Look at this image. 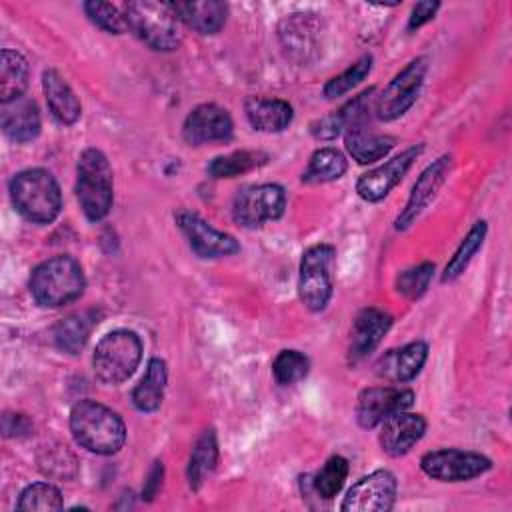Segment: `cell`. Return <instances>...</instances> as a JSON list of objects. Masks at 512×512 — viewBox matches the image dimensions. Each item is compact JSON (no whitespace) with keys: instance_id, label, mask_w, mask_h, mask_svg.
<instances>
[{"instance_id":"6da1fadb","label":"cell","mask_w":512,"mask_h":512,"mask_svg":"<svg viewBox=\"0 0 512 512\" xmlns=\"http://www.w3.org/2000/svg\"><path fill=\"white\" fill-rule=\"evenodd\" d=\"M70 432L78 446L100 456L116 454L126 440V426L118 412L90 398L72 406Z\"/></svg>"},{"instance_id":"7a4b0ae2","label":"cell","mask_w":512,"mask_h":512,"mask_svg":"<svg viewBox=\"0 0 512 512\" xmlns=\"http://www.w3.org/2000/svg\"><path fill=\"white\" fill-rule=\"evenodd\" d=\"M28 288L36 304L44 308H60L82 296L86 278L74 256L60 254L40 262L32 270Z\"/></svg>"},{"instance_id":"3957f363","label":"cell","mask_w":512,"mask_h":512,"mask_svg":"<svg viewBox=\"0 0 512 512\" xmlns=\"http://www.w3.org/2000/svg\"><path fill=\"white\" fill-rule=\"evenodd\" d=\"M10 198L16 212L34 224H50L62 210L60 186L44 168L18 172L10 180Z\"/></svg>"},{"instance_id":"277c9868","label":"cell","mask_w":512,"mask_h":512,"mask_svg":"<svg viewBox=\"0 0 512 512\" xmlns=\"http://www.w3.org/2000/svg\"><path fill=\"white\" fill-rule=\"evenodd\" d=\"M76 196L84 216L98 222L108 216L114 202V182L108 158L98 148H86L76 166Z\"/></svg>"},{"instance_id":"5b68a950","label":"cell","mask_w":512,"mask_h":512,"mask_svg":"<svg viewBox=\"0 0 512 512\" xmlns=\"http://www.w3.org/2000/svg\"><path fill=\"white\" fill-rule=\"evenodd\" d=\"M122 16L126 28L152 50L170 52L182 42L178 18L168 4L148 0L126 2Z\"/></svg>"},{"instance_id":"8992f818","label":"cell","mask_w":512,"mask_h":512,"mask_svg":"<svg viewBox=\"0 0 512 512\" xmlns=\"http://www.w3.org/2000/svg\"><path fill=\"white\" fill-rule=\"evenodd\" d=\"M142 360V340L134 330L118 328L102 336L92 354V368L100 382L120 384L128 380Z\"/></svg>"},{"instance_id":"52a82bcc","label":"cell","mask_w":512,"mask_h":512,"mask_svg":"<svg viewBox=\"0 0 512 512\" xmlns=\"http://www.w3.org/2000/svg\"><path fill=\"white\" fill-rule=\"evenodd\" d=\"M334 260L336 250L332 244H314L302 254L298 296L310 312H322L332 298Z\"/></svg>"},{"instance_id":"ba28073f","label":"cell","mask_w":512,"mask_h":512,"mask_svg":"<svg viewBox=\"0 0 512 512\" xmlns=\"http://www.w3.org/2000/svg\"><path fill=\"white\" fill-rule=\"evenodd\" d=\"M426 70H428V60L424 56L410 60L386 84V88L378 96H374V116L378 120L392 122L402 114H406L420 94Z\"/></svg>"},{"instance_id":"9c48e42d","label":"cell","mask_w":512,"mask_h":512,"mask_svg":"<svg viewBox=\"0 0 512 512\" xmlns=\"http://www.w3.org/2000/svg\"><path fill=\"white\" fill-rule=\"evenodd\" d=\"M286 210V192L278 184H252L238 190L232 202V218L244 228H258L278 220Z\"/></svg>"},{"instance_id":"30bf717a","label":"cell","mask_w":512,"mask_h":512,"mask_svg":"<svg viewBox=\"0 0 512 512\" xmlns=\"http://www.w3.org/2000/svg\"><path fill=\"white\" fill-rule=\"evenodd\" d=\"M420 468L428 478L438 482H468L488 472L492 460L470 450L440 448L426 452L420 458Z\"/></svg>"},{"instance_id":"8fae6325","label":"cell","mask_w":512,"mask_h":512,"mask_svg":"<svg viewBox=\"0 0 512 512\" xmlns=\"http://www.w3.org/2000/svg\"><path fill=\"white\" fill-rule=\"evenodd\" d=\"M176 224L186 236L192 252L200 258L212 260V258H224L240 252V244L232 234L214 228L196 212L180 210L176 214Z\"/></svg>"},{"instance_id":"7c38bea8","label":"cell","mask_w":512,"mask_h":512,"mask_svg":"<svg viewBox=\"0 0 512 512\" xmlns=\"http://www.w3.org/2000/svg\"><path fill=\"white\" fill-rule=\"evenodd\" d=\"M396 476L390 470H374L362 476L342 500L344 512H386L396 500Z\"/></svg>"},{"instance_id":"4fadbf2b","label":"cell","mask_w":512,"mask_h":512,"mask_svg":"<svg viewBox=\"0 0 512 512\" xmlns=\"http://www.w3.org/2000/svg\"><path fill=\"white\" fill-rule=\"evenodd\" d=\"M414 404V392L396 386H372L360 392L356 404V420L362 428L380 426L396 412L408 410Z\"/></svg>"},{"instance_id":"5bb4252c","label":"cell","mask_w":512,"mask_h":512,"mask_svg":"<svg viewBox=\"0 0 512 512\" xmlns=\"http://www.w3.org/2000/svg\"><path fill=\"white\" fill-rule=\"evenodd\" d=\"M422 150H424L422 144L410 146L404 152H400L398 156L390 158L388 162L362 174L356 182L358 196L366 202H378V200L386 198L390 194V190L406 176V172L410 170L414 160L422 154Z\"/></svg>"},{"instance_id":"9a60e30c","label":"cell","mask_w":512,"mask_h":512,"mask_svg":"<svg viewBox=\"0 0 512 512\" xmlns=\"http://www.w3.org/2000/svg\"><path fill=\"white\" fill-rule=\"evenodd\" d=\"M452 168V156L450 154H444L440 158H436L420 176L418 180L414 182L412 186V192L406 200V206L404 210L398 214L396 222H394V228L396 230H408L416 220L418 216L428 208V204L432 202V198L436 196V192L440 190V186L444 184L448 172Z\"/></svg>"},{"instance_id":"2e32d148","label":"cell","mask_w":512,"mask_h":512,"mask_svg":"<svg viewBox=\"0 0 512 512\" xmlns=\"http://www.w3.org/2000/svg\"><path fill=\"white\" fill-rule=\"evenodd\" d=\"M234 134V122L226 108L218 104H200L184 120L182 136L192 146L228 142Z\"/></svg>"},{"instance_id":"e0dca14e","label":"cell","mask_w":512,"mask_h":512,"mask_svg":"<svg viewBox=\"0 0 512 512\" xmlns=\"http://www.w3.org/2000/svg\"><path fill=\"white\" fill-rule=\"evenodd\" d=\"M426 420L422 414L412 412H396L380 424V446L390 456L408 454L424 436Z\"/></svg>"},{"instance_id":"ac0fdd59","label":"cell","mask_w":512,"mask_h":512,"mask_svg":"<svg viewBox=\"0 0 512 512\" xmlns=\"http://www.w3.org/2000/svg\"><path fill=\"white\" fill-rule=\"evenodd\" d=\"M428 344L422 340H414L400 348L388 350L376 364V372L380 378L392 384H404L416 378L426 364Z\"/></svg>"},{"instance_id":"d6986e66","label":"cell","mask_w":512,"mask_h":512,"mask_svg":"<svg viewBox=\"0 0 512 512\" xmlns=\"http://www.w3.org/2000/svg\"><path fill=\"white\" fill-rule=\"evenodd\" d=\"M0 124L4 134L14 142H30L40 134V110L28 96L4 102L0 108Z\"/></svg>"},{"instance_id":"ffe728a7","label":"cell","mask_w":512,"mask_h":512,"mask_svg":"<svg viewBox=\"0 0 512 512\" xmlns=\"http://www.w3.org/2000/svg\"><path fill=\"white\" fill-rule=\"evenodd\" d=\"M178 22L196 30L198 34H216L224 28L228 18V6L218 0L202 2H168Z\"/></svg>"},{"instance_id":"44dd1931","label":"cell","mask_w":512,"mask_h":512,"mask_svg":"<svg viewBox=\"0 0 512 512\" xmlns=\"http://www.w3.org/2000/svg\"><path fill=\"white\" fill-rule=\"evenodd\" d=\"M392 326V316L380 308H364L352 324L350 358L356 362L368 356Z\"/></svg>"},{"instance_id":"7402d4cb","label":"cell","mask_w":512,"mask_h":512,"mask_svg":"<svg viewBox=\"0 0 512 512\" xmlns=\"http://www.w3.org/2000/svg\"><path fill=\"white\" fill-rule=\"evenodd\" d=\"M42 90L54 120H58L64 126H70L80 118V100L76 92L70 88V84L56 70L48 68L42 72Z\"/></svg>"},{"instance_id":"603a6c76","label":"cell","mask_w":512,"mask_h":512,"mask_svg":"<svg viewBox=\"0 0 512 512\" xmlns=\"http://www.w3.org/2000/svg\"><path fill=\"white\" fill-rule=\"evenodd\" d=\"M244 112L254 130L260 132H282L290 126L294 110L286 100L248 96L244 100Z\"/></svg>"},{"instance_id":"cb8c5ba5","label":"cell","mask_w":512,"mask_h":512,"mask_svg":"<svg viewBox=\"0 0 512 512\" xmlns=\"http://www.w3.org/2000/svg\"><path fill=\"white\" fill-rule=\"evenodd\" d=\"M344 144L358 164H370L394 148V138L374 132L370 124H356L344 132Z\"/></svg>"},{"instance_id":"d4e9b609","label":"cell","mask_w":512,"mask_h":512,"mask_svg":"<svg viewBox=\"0 0 512 512\" xmlns=\"http://www.w3.org/2000/svg\"><path fill=\"white\" fill-rule=\"evenodd\" d=\"M168 380L166 362L162 358H150L146 372L132 390V404L140 412H154L160 408L164 398V388Z\"/></svg>"},{"instance_id":"484cf974","label":"cell","mask_w":512,"mask_h":512,"mask_svg":"<svg viewBox=\"0 0 512 512\" xmlns=\"http://www.w3.org/2000/svg\"><path fill=\"white\" fill-rule=\"evenodd\" d=\"M94 324H96L94 312H76L62 318L52 330L56 346L68 354H78L88 342Z\"/></svg>"},{"instance_id":"4316f807","label":"cell","mask_w":512,"mask_h":512,"mask_svg":"<svg viewBox=\"0 0 512 512\" xmlns=\"http://www.w3.org/2000/svg\"><path fill=\"white\" fill-rule=\"evenodd\" d=\"M28 86V62L26 58L10 48L0 54V102H10L24 96Z\"/></svg>"},{"instance_id":"83f0119b","label":"cell","mask_w":512,"mask_h":512,"mask_svg":"<svg viewBox=\"0 0 512 512\" xmlns=\"http://www.w3.org/2000/svg\"><path fill=\"white\" fill-rule=\"evenodd\" d=\"M348 168V160L346 156L332 148V146H326V148H318L310 160H308V166L306 170L302 172V182L304 184H326V182H334L338 178L344 176Z\"/></svg>"},{"instance_id":"f1b7e54d","label":"cell","mask_w":512,"mask_h":512,"mask_svg":"<svg viewBox=\"0 0 512 512\" xmlns=\"http://www.w3.org/2000/svg\"><path fill=\"white\" fill-rule=\"evenodd\" d=\"M216 462H218V440H216V432L210 428L202 432V436L196 440L190 452L186 474L192 490L200 488L204 478L214 470Z\"/></svg>"},{"instance_id":"f546056e","label":"cell","mask_w":512,"mask_h":512,"mask_svg":"<svg viewBox=\"0 0 512 512\" xmlns=\"http://www.w3.org/2000/svg\"><path fill=\"white\" fill-rule=\"evenodd\" d=\"M486 232H488V226H486L484 220L474 222V226L468 230V234L462 238V242L454 250L452 258L448 260V264L444 268V274H442V282H452V280L460 278L466 272L468 264L472 262L476 252L482 248Z\"/></svg>"},{"instance_id":"4dcf8cb0","label":"cell","mask_w":512,"mask_h":512,"mask_svg":"<svg viewBox=\"0 0 512 512\" xmlns=\"http://www.w3.org/2000/svg\"><path fill=\"white\" fill-rule=\"evenodd\" d=\"M266 162H268V156L264 152L238 150V152H232L226 156H216L208 164V174L212 178H234V176L246 174Z\"/></svg>"},{"instance_id":"1f68e13d","label":"cell","mask_w":512,"mask_h":512,"mask_svg":"<svg viewBox=\"0 0 512 512\" xmlns=\"http://www.w3.org/2000/svg\"><path fill=\"white\" fill-rule=\"evenodd\" d=\"M346 476H348V462H346V458L332 456V458L326 460V464L314 476L312 488H314V492L320 498L330 500V498H334L342 490V486L346 482Z\"/></svg>"},{"instance_id":"d6a6232c","label":"cell","mask_w":512,"mask_h":512,"mask_svg":"<svg viewBox=\"0 0 512 512\" xmlns=\"http://www.w3.org/2000/svg\"><path fill=\"white\" fill-rule=\"evenodd\" d=\"M372 62H374L372 56L366 54V56H362L360 60H356L350 68H346V70L340 72L338 76L330 78V80L324 84V88H322L324 98L336 100V98L344 96L346 92H350L352 88H356V86H358L362 80H366V76L370 74Z\"/></svg>"},{"instance_id":"836d02e7","label":"cell","mask_w":512,"mask_h":512,"mask_svg":"<svg viewBox=\"0 0 512 512\" xmlns=\"http://www.w3.org/2000/svg\"><path fill=\"white\" fill-rule=\"evenodd\" d=\"M38 464L40 470L46 476L52 478H60V480H70L76 476V456L68 450V446L62 444H54V446H46L42 450V454L38 456Z\"/></svg>"},{"instance_id":"e575fe53","label":"cell","mask_w":512,"mask_h":512,"mask_svg":"<svg viewBox=\"0 0 512 512\" xmlns=\"http://www.w3.org/2000/svg\"><path fill=\"white\" fill-rule=\"evenodd\" d=\"M310 370V360L300 350H282L272 362V374L278 384L290 386L306 378Z\"/></svg>"},{"instance_id":"d590c367","label":"cell","mask_w":512,"mask_h":512,"mask_svg":"<svg viewBox=\"0 0 512 512\" xmlns=\"http://www.w3.org/2000/svg\"><path fill=\"white\" fill-rule=\"evenodd\" d=\"M62 506V492L50 482H34L26 486L16 504L18 510H60Z\"/></svg>"},{"instance_id":"8d00e7d4","label":"cell","mask_w":512,"mask_h":512,"mask_svg":"<svg viewBox=\"0 0 512 512\" xmlns=\"http://www.w3.org/2000/svg\"><path fill=\"white\" fill-rule=\"evenodd\" d=\"M432 274H434V264L432 262H422L414 268H408V270L400 272L398 278H396L398 294H402L408 300L420 298L428 290Z\"/></svg>"},{"instance_id":"74e56055","label":"cell","mask_w":512,"mask_h":512,"mask_svg":"<svg viewBox=\"0 0 512 512\" xmlns=\"http://www.w3.org/2000/svg\"><path fill=\"white\" fill-rule=\"evenodd\" d=\"M84 12L90 18L92 24H96L100 30L108 34H122L126 30L124 16L118 12L114 4L108 2H84Z\"/></svg>"},{"instance_id":"f35d334b","label":"cell","mask_w":512,"mask_h":512,"mask_svg":"<svg viewBox=\"0 0 512 512\" xmlns=\"http://www.w3.org/2000/svg\"><path fill=\"white\" fill-rule=\"evenodd\" d=\"M310 132L314 138L318 140H334L336 136H340L344 132V122H342V116L340 112H332L316 122H312L310 126Z\"/></svg>"},{"instance_id":"ab89813d","label":"cell","mask_w":512,"mask_h":512,"mask_svg":"<svg viewBox=\"0 0 512 512\" xmlns=\"http://www.w3.org/2000/svg\"><path fill=\"white\" fill-rule=\"evenodd\" d=\"M440 8V2H432V0H426V2H418L414 8H412V14H410V20H408V30H418L420 26H424L426 22H430L436 14V10Z\"/></svg>"},{"instance_id":"60d3db41","label":"cell","mask_w":512,"mask_h":512,"mask_svg":"<svg viewBox=\"0 0 512 512\" xmlns=\"http://www.w3.org/2000/svg\"><path fill=\"white\" fill-rule=\"evenodd\" d=\"M32 430V422L24 414H4V436H24Z\"/></svg>"},{"instance_id":"b9f144b4","label":"cell","mask_w":512,"mask_h":512,"mask_svg":"<svg viewBox=\"0 0 512 512\" xmlns=\"http://www.w3.org/2000/svg\"><path fill=\"white\" fill-rule=\"evenodd\" d=\"M160 482H162V464H160V462H154V468H152L150 474H148L146 488L142 490V498L152 500V496H154L156 490L160 488Z\"/></svg>"}]
</instances>
